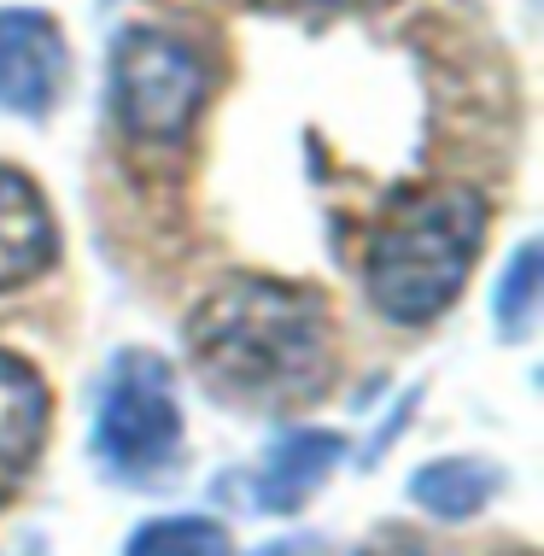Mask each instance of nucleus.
I'll return each mask as SVG.
<instances>
[{
	"instance_id": "nucleus-1",
	"label": "nucleus",
	"mask_w": 544,
	"mask_h": 556,
	"mask_svg": "<svg viewBox=\"0 0 544 556\" xmlns=\"http://www.w3.org/2000/svg\"><path fill=\"white\" fill-rule=\"evenodd\" d=\"M188 357L211 393L240 404H299L328 387V299L281 276H229L188 317Z\"/></svg>"
},
{
	"instance_id": "nucleus-2",
	"label": "nucleus",
	"mask_w": 544,
	"mask_h": 556,
	"mask_svg": "<svg viewBox=\"0 0 544 556\" xmlns=\"http://www.w3.org/2000/svg\"><path fill=\"white\" fill-rule=\"evenodd\" d=\"M486 247V200L463 182L398 200L363 247V293L398 328H421L463 293Z\"/></svg>"
},
{
	"instance_id": "nucleus-3",
	"label": "nucleus",
	"mask_w": 544,
	"mask_h": 556,
	"mask_svg": "<svg viewBox=\"0 0 544 556\" xmlns=\"http://www.w3.org/2000/svg\"><path fill=\"white\" fill-rule=\"evenodd\" d=\"M94 457L124 486H159L181 463V404L176 375L159 352L129 345L112 357L94 410Z\"/></svg>"
},
{
	"instance_id": "nucleus-4",
	"label": "nucleus",
	"mask_w": 544,
	"mask_h": 556,
	"mask_svg": "<svg viewBox=\"0 0 544 556\" xmlns=\"http://www.w3.org/2000/svg\"><path fill=\"white\" fill-rule=\"evenodd\" d=\"M211 100V65L170 29H124L112 41V117L135 147H176Z\"/></svg>"
},
{
	"instance_id": "nucleus-5",
	"label": "nucleus",
	"mask_w": 544,
	"mask_h": 556,
	"mask_svg": "<svg viewBox=\"0 0 544 556\" xmlns=\"http://www.w3.org/2000/svg\"><path fill=\"white\" fill-rule=\"evenodd\" d=\"M71 88V48L53 12L0 7V112L48 117Z\"/></svg>"
},
{
	"instance_id": "nucleus-6",
	"label": "nucleus",
	"mask_w": 544,
	"mask_h": 556,
	"mask_svg": "<svg viewBox=\"0 0 544 556\" xmlns=\"http://www.w3.org/2000/svg\"><path fill=\"white\" fill-rule=\"evenodd\" d=\"M53 422V393L18 352H0V504L18 498Z\"/></svg>"
},
{
	"instance_id": "nucleus-7",
	"label": "nucleus",
	"mask_w": 544,
	"mask_h": 556,
	"mask_svg": "<svg viewBox=\"0 0 544 556\" xmlns=\"http://www.w3.org/2000/svg\"><path fill=\"white\" fill-rule=\"evenodd\" d=\"M59 258V229L41 188L24 170L0 164V293L36 281Z\"/></svg>"
},
{
	"instance_id": "nucleus-8",
	"label": "nucleus",
	"mask_w": 544,
	"mask_h": 556,
	"mask_svg": "<svg viewBox=\"0 0 544 556\" xmlns=\"http://www.w3.org/2000/svg\"><path fill=\"white\" fill-rule=\"evenodd\" d=\"M340 457H345V440H340V433H328V428L281 433L276 451L264 457L258 480H252V498H258V509H269V516H293V509L305 504L328 475H334Z\"/></svg>"
},
{
	"instance_id": "nucleus-9",
	"label": "nucleus",
	"mask_w": 544,
	"mask_h": 556,
	"mask_svg": "<svg viewBox=\"0 0 544 556\" xmlns=\"http://www.w3.org/2000/svg\"><path fill=\"white\" fill-rule=\"evenodd\" d=\"M492 492H497V469H486L480 457H445V463H428V469L410 475V498L428 516H445V521L480 516Z\"/></svg>"
},
{
	"instance_id": "nucleus-10",
	"label": "nucleus",
	"mask_w": 544,
	"mask_h": 556,
	"mask_svg": "<svg viewBox=\"0 0 544 556\" xmlns=\"http://www.w3.org/2000/svg\"><path fill=\"white\" fill-rule=\"evenodd\" d=\"M229 528L211 516H153L129 533L124 556H229Z\"/></svg>"
},
{
	"instance_id": "nucleus-11",
	"label": "nucleus",
	"mask_w": 544,
	"mask_h": 556,
	"mask_svg": "<svg viewBox=\"0 0 544 556\" xmlns=\"http://www.w3.org/2000/svg\"><path fill=\"white\" fill-rule=\"evenodd\" d=\"M539 288H544V252H539V240H521L516 258L504 264V276H497V293H492L497 334L504 340H527L533 311H539Z\"/></svg>"
},
{
	"instance_id": "nucleus-12",
	"label": "nucleus",
	"mask_w": 544,
	"mask_h": 556,
	"mask_svg": "<svg viewBox=\"0 0 544 556\" xmlns=\"http://www.w3.org/2000/svg\"><path fill=\"white\" fill-rule=\"evenodd\" d=\"M258 12H276V18H311V24H328V18H345V12H375V7H392V0H252Z\"/></svg>"
},
{
	"instance_id": "nucleus-13",
	"label": "nucleus",
	"mask_w": 544,
	"mask_h": 556,
	"mask_svg": "<svg viewBox=\"0 0 544 556\" xmlns=\"http://www.w3.org/2000/svg\"><path fill=\"white\" fill-rule=\"evenodd\" d=\"M357 556H428L421 545H410V539H375L369 551H357Z\"/></svg>"
},
{
	"instance_id": "nucleus-14",
	"label": "nucleus",
	"mask_w": 544,
	"mask_h": 556,
	"mask_svg": "<svg viewBox=\"0 0 544 556\" xmlns=\"http://www.w3.org/2000/svg\"><path fill=\"white\" fill-rule=\"evenodd\" d=\"M12 556H48V551H41V545H24V551H12Z\"/></svg>"
}]
</instances>
